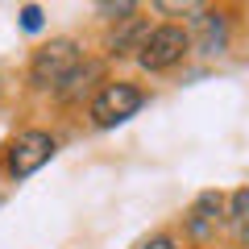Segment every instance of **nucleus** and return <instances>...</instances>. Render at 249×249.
<instances>
[{"mask_svg": "<svg viewBox=\"0 0 249 249\" xmlns=\"http://www.w3.org/2000/svg\"><path fill=\"white\" fill-rule=\"evenodd\" d=\"M21 21H25V29H37L42 25V13H37L34 4H25V9H21Z\"/></svg>", "mask_w": 249, "mask_h": 249, "instance_id": "obj_10", "label": "nucleus"}, {"mask_svg": "<svg viewBox=\"0 0 249 249\" xmlns=\"http://www.w3.org/2000/svg\"><path fill=\"white\" fill-rule=\"evenodd\" d=\"M54 137L50 133H42V129H29V133H21L17 142L9 145V170L17 178H29L34 170H42L46 162L54 158Z\"/></svg>", "mask_w": 249, "mask_h": 249, "instance_id": "obj_4", "label": "nucleus"}, {"mask_svg": "<svg viewBox=\"0 0 249 249\" xmlns=\"http://www.w3.org/2000/svg\"><path fill=\"white\" fill-rule=\"evenodd\" d=\"M196 42L204 54H220L224 50V17L220 13H199L196 17Z\"/></svg>", "mask_w": 249, "mask_h": 249, "instance_id": "obj_7", "label": "nucleus"}, {"mask_svg": "<svg viewBox=\"0 0 249 249\" xmlns=\"http://www.w3.org/2000/svg\"><path fill=\"white\" fill-rule=\"evenodd\" d=\"M75 71H79V46H75L71 37H58V42L42 46V50L34 54V62H29V79H34L37 88H54V91L71 79Z\"/></svg>", "mask_w": 249, "mask_h": 249, "instance_id": "obj_1", "label": "nucleus"}, {"mask_svg": "<svg viewBox=\"0 0 249 249\" xmlns=\"http://www.w3.org/2000/svg\"><path fill=\"white\" fill-rule=\"evenodd\" d=\"M133 249H175V241L170 237H145V241H137Z\"/></svg>", "mask_w": 249, "mask_h": 249, "instance_id": "obj_9", "label": "nucleus"}, {"mask_svg": "<svg viewBox=\"0 0 249 249\" xmlns=\"http://www.w3.org/2000/svg\"><path fill=\"white\" fill-rule=\"evenodd\" d=\"M183 54H187V34L178 25H158V29H150L137 62H142L145 71H166V67H175V62L183 58Z\"/></svg>", "mask_w": 249, "mask_h": 249, "instance_id": "obj_3", "label": "nucleus"}, {"mask_svg": "<svg viewBox=\"0 0 249 249\" xmlns=\"http://www.w3.org/2000/svg\"><path fill=\"white\" fill-rule=\"evenodd\" d=\"M229 224H232V237L245 245V241H249V187H241L237 196H232V204H229Z\"/></svg>", "mask_w": 249, "mask_h": 249, "instance_id": "obj_8", "label": "nucleus"}, {"mask_svg": "<svg viewBox=\"0 0 249 249\" xmlns=\"http://www.w3.org/2000/svg\"><path fill=\"white\" fill-rule=\"evenodd\" d=\"M220 212H224V199L216 196V191H204V196L191 204V212H187V232L196 241H208L216 232V224H220Z\"/></svg>", "mask_w": 249, "mask_h": 249, "instance_id": "obj_5", "label": "nucleus"}, {"mask_svg": "<svg viewBox=\"0 0 249 249\" xmlns=\"http://www.w3.org/2000/svg\"><path fill=\"white\" fill-rule=\"evenodd\" d=\"M142 104H145V96L133 83H104V88L96 91V100H91V121L104 124V129H112V124L129 121Z\"/></svg>", "mask_w": 249, "mask_h": 249, "instance_id": "obj_2", "label": "nucleus"}, {"mask_svg": "<svg viewBox=\"0 0 249 249\" xmlns=\"http://www.w3.org/2000/svg\"><path fill=\"white\" fill-rule=\"evenodd\" d=\"M121 25L108 34V50L112 54H142V46H145V37H150V29H145V21L142 17H116Z\"/></svg>", "mask_w": 249, "mask_h": 249, "instance_id": "obj_6", "label": "nucleus"}]
</instances>
